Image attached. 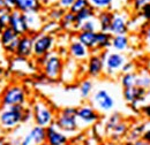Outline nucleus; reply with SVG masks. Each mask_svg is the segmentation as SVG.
Returning <instances> with one entry per match:
<instances>
[{
	"label": "nucleus",
	"mask_w": 150,
	"mask_h": 145,
	"mask_svg": "<svg viewBox=\"0 0 150 145\" xmlns=\"http://www.w3.org/2000/svg\"><path fill=\"white\" fill-rule=\"evenodd\" d=\"M8 27L12 28L19 36L23 35H29L27 22H25V16L23 13H21L16 9H13L9 14V23Z\"/></svg>",
	"instance_id": "obj_13"
},
{
	"label": "nucleus",
	"mask_w": 150,
	"mask_h": 145,
	"mask_svg": "<svg viewBox=\"0 0 150 145\" xmlns=\"http://www.w3.org/2000/svg\"><path fill=\"white\" fill-rule=\"evenodd\" d=\"M136 87L142 88L144 90L150 89V74L142 72L141 74H137V80H136Z\"/></svg>",
	"instance_id": "obj_33"
},
{
	"label": "nucleus",
	"mask_w": 150,
	"mask_h": 145,
	"mask_svg": "<svg viewBox=\"0 0 150 145\" xmlns=\"http://www.w3.org/2000/svg\"><path fill=\"white\" fill-rule=\"evenodd\" d=\"M104 72V56L103 52L91 53L87 60V74L91 78H98Z\"/></svg>",
	"instance_id": "obj_12"
},
{
	"label": "nucleus",
	"mask_w": 150,
	"mask_h": 145,
	"mask_svg": "<svg viewBox=\"0 0 150 145\" xmlns=\"http://www.w3.org/2000/svg\"><path fill=\"white\" fill-rule=\"evenodd\" d=\"M46 142V128L33 126L23 136H21L20 145H40Z\"/></svg>",
	"instance_id": "obj_10"
},
{
	"label": "nucleus",
	"mask_w": 150,
	"mask_h": 145,
	"mask_svg": "<svg viewBox=\"0 0 150 145\" xmlns=\"http://www.w3.org/2000/svg\"><path fill=\"white\" fill-rule=\"evenodd\" d=\"M79 31H89V32H97L99 31V23L97 18H90L86 22H83L80 25V30Z\"/></svg>",
	"instance_id": "obj_30"
},
{
	"label": "nucleus",
	"mask_w": 150,
	"mask_h": 145,
	"mask_svg": "<svg viewBox=\"0 0 150 145\" xmlns=\"http://www.w3.org/2000/svg\"><path fill=\"white\" fill-rule=\"evenodd\" d=\"M144 42H146V45L147 47L150 49V23L148 24L146 31H144Z\"/></svg>",
	"instance_id": "obj_41"
},
{
	"label": "nucleus",
	"mask_w": 150,
	"mask_h": 145,
	"mask_svg": "<svg viewBox=\"0 0 150 145\" xmlns=\"http://www.w3.org/2000/svg\"><path fill=\"white\" fill-rule=\"evenodd\" d=\"M136 80H137V72H122L120 77V84L122 89H129L133 87H136Z\"/></svg>",
	"instance_id": "obj_28"
},
{
	"label": "nucleus",
	"mask_w": 150,
	"mask_h": 145,
	"mask_svg": "<svg viewBox=\"0 0 150 145\" xmlns=\"http://www.w3.org/2000/svg\"><path fill=\"white\" fill-rule=\"evenodd\" d=\"M100 118V113L91 104H84L76 107V119L80 127H89L96 123Z\"/></svg>",
	"instance_id": "obj_9"
},
{
	"label": "nucleus",
	"mask_w": 150,
	"mask_h": 145,
	"mask_svg": "<svg viewBox=\"0 0 150 145\" xmlns=\"http://www.w3.org/2000/svg\"><path fill=\"white\" fill-rule=\"evenodd\" d=\"M58 1H59V0H49L50 5H57V4H58Z\"/></svg>",
	"instance_id": "obj_48"
},
{
	"label": "nucleus",
	"mask_w": 150,
	"mask_h": 145,
	"mask_svg": "<svg viewBox=\"0 0 150 145\" xmlns=\"http://www.w3.org/2000/svg\"><path fill=\"white\" fill-rule=\"evenodd\" d=\"M43 6L38 0H15V9L23 14L39 13Z\"/></svg>",
	"instance_id": "obj_20"
},
{
	"label": "nucleus",
	"mask_w": 150,
	"mask_h": 145,
	"mask_svg": "<svg viewBox=\"0 0 150 145\" xmlns=\"http://www.w3.org/2000/svg\"><path fill=\"white\" fill-rule=\"evenodd\" d=\"M96 15H97V12L95 11L91 6H88L84 9H82L81 12H79L77 14H75V16H76V27H75V30H77V29L80 30V25L83 22H86V21H88L90 18H96Z\"/></svg>",
	"instance_id": "obj_25"
},
{
	"label": "nucleus",
	"mask_w": 150,
	"mask_h": 145,
	"mask_svg": "<svg viewBox=\"0 0 150 145\" xmlns=\"http://www.w3.org/2000/svg\"><path fill=\"white\" fill-rule=\"evenodd\" d=\"M60 27L62 29H66V30L75 29V27H76V16H75L74 13L67 11L65 13L62 20L60 21Z\"/></svg>",
	"instance_id": "obj_29"
},
{
	"label": "nucleus",
	"mask_w": 150,
	"mask_h": 145,
	"mask_svg": "<svg viewBox=\"0 0 150 145\" xmlns=\"http://www.w3.org/2000/svg\"><path fill=\"white\" fill-rule=\"evenodd\" d=\"M140 14H141V16L143 18V20L148 21V22L150 23V2L149 4H147L146 6H143V7L141 8Z\"/></svg>",
	"instance_id": "obj_37"
},
{
	"label": "nucleus",
	"mask_w": 150,
	"mask_h": 145,
	"mask_svg": "<svg viewBox=\"0 0 150 145\" xmlns=\"http://www.w3.org/2000/svg\"><path fill=\"white\" fill-rule=\"evenodd\" d=\"M42 60L43 74L49 80H58L64 70V60L56 52H51L44 58H39Z\"/></svg>",
	"instance_id": "obj_5"
},
{
	"label": "nucleus",
	"mask_w": 150,
	"mask_h": 145,
	"mask_svg": "<svg viewBox=\"0 0 150 145\" xmlns=\"http://www.w3.org/2000/svg\"><path fill=\"white\" fill-rule=\"evenodd\" d=\"M134 72V63L131 62V61H127L124 65V67L121 69V72Z\"/></svg>",
	"instance_id": "obj_40"
},
{
	"label": "nucleus",
	"mask_w": 150,
	"mask_h": 145,
	"mask_svg": "<svg viewBox=\"0 0 150 145\" xmlns=\"http://www.w3.org/2000/svg\"><path fill=\"white\" fill-rule=\"evenodd\" d=\"M2 91H4V89H2V87L0 85V96H1V93H2Z\"/></svg>",
	"instance_id": "obj_50"
},
{
	"label": "nucleus",
	"mask_w": 150,
	"mask_h": 145,
	"mask_svg": "<svg viewBox=\"0 0 150 145\" xmlns=\"http://www.w3.org/2000/svg\"><path fill=\"white\" fill-rule=\"evenodd\" d=\"M144 131H146V123H139V125L131 128V130L127 132V136H126L127 143L129 144L136 139L142 138V135L144 134Z\"/></svg>",
	"instance_id": "obj_26"
},
{
	"label": "nucleus",
	"mask_w": 150,
	"mask_h": 145,
	"mask_svg": "<svg viewBox=\"0 0 150 145\" xmlns=\"http://www.w3.org/2000/svg\"><path fill=\"white\" fill-rule=\"evenodd\" d=\"M94 92V83L90 78L83 80L79 85V93L82 99H88Z\"/></svg>",
	"instance_id": "obj_27"
},
{
	"label": "nucleus",
	"mask_w": 150,
	"mask_h": 145,
	"mask_svg": "<svg viewBox=\"0 0 150 145\" xmlns=\"http://www.w3.org/2000/svg\"><path fill=\"white\" fill-rule=\"evenodd\" d=\"M15 55L20 59H29L34 55V36L23 35L20 37Z\"/></svg>",
	"instance_id": "obj_15"
},
{
	"label": "nucleus",
	"mask_w": 150,
	"mask_h": 145,
	"mask_svg": "<svg viewBox=\"0 0 150 145\" xmlns=\"http://www.w3.org/2000/svg\"><path fill=\"white\" fill-rule=\"evenodd\" d=\"M24 16H25V22H27L29 35L35 36L38 32L42 31L44 23H43V18L39 15V13H27V14H24Z\"/></svg>",
	"instance_id": "obj_19"
},
{
	"label": "nucleus",
	"mask_w": 150,
	"mask_h": 145,
	"mask_svg": "<svg viewBox=\"0 0 150 145\" xmlns=\"http://www.w3.org/2000/svg\"><path fill=\"white\" fill-rule=\"evenodd\" d=\"M76 39L83 44L91 53H96L97 46V32H89V31H79L76 35Z\"/></svg>",
	"instance_id": "obj_21"
},
{
	"label": "nucleus",
	"mask_w": 150,
	"mask_h": 145,
	"mask_svg": "<svg viewBox=\"0 0 150 145\" xmlns=\"http://www.w3.org/2000/svg\"><path fill=\"white\" fill-rule=\"evenodd\" d=\"M127 132H128V125H127L125 121H121L120 123H118V125L110 131V135H111L112 137H115V138H121V137H124L125 135H127Z\"/></svg>",
	"instance_id": "obj_32"
},
{
	"label": "nucleus",
	"mask_w": 150,
	"mask_h": 145,
	"mask_svg": "<svg viewBox=\"0 0 150 145\" xmlns=\"http://www.w3.org/2000/svg\"><path fill=\"white\" fill-rule=\"evenodd\" d=\"M24 105L11 107H1L0 109V127L4 130H13L23 122Z\"/></svg>",
	"instance_id": "obj_2"
},
{
	"label": "nucleus",
	"mask_w": 150,
	"mask_h": 145,
	"mask_svg": "<svg viewBox=\"0 0 150 145\" xmlns=\"http://www.w3.org/2000/svg\"><path fill=\"white\" fill-rule=\"evenodd\" d=\"M67 11H65L64 8H61V7H59L58 5H57V7H52L51 9H50V12H49V18L51 21H54V22H60L62 18H64V15H65V13H66Z\"/></svg>",
	"instance_id": "obj_34"
},
{
	"label": "nucleus",
	"mask_w": 150,
	"mask_h": 145,
	"mask_svg": "<svg viewBox=\"0 0 150 145\" xmlns=\"http://www.w3.org/2000/svg\"><path fill=\"white\" fill-rule=\"evenodd\" d=\"M104 56V72L109 76H115L119 72H121L124 65L127 62V58L124 53L119 52H108L103 51Z\"/></svg>",
	"instance_id": "obj_7"
},
{
	"label": "nucleus",
	"mask_w": 150,
	"mask_h": 145,
	"mask_svg": "<svg viewBox=\"0 0 150 145\" xmlns=\"http://www.w3.org/2000/svg\"><path fill=\"white\" fill-rule=\"evenodd\" d=\"M56 127L67 135L76 134L80 130V125L76 119V107H65L56 115Z\"/></svg>",
	"instance_id": "obj_1"
},
{
	"label": "nucleus",
	"mask_w": 150,
	"mask_h": 145,
	"mask_svg": "<svg viewBox=\"0 0 150 145\" xmlns=\"http://www.w3.org/2000/svg\"><path fill=\"white\" fill-rule=\"evenodd\" d=\"M149 2H150V0H133V7H134L135 11L140 12L141 8H142L143 6H146L147 4H149Z\"/></svg>",
	"instance_id": "obj_39"
},
{
	"label": "nucleus",
	"mask_w": 150,
	"mask_h": 145,
	"mask_svg": "<svg viewBox=\"0 0 150 145\" xmlns=\"http://www.w3.org/2000/svg\"><path fill=\"white\" fill-rule=\"evenodd\" d=\"M131 47V40L127 35H117L112 36V42H111V49L114 52L124 53L127 52Z\"/></svg>",
	"instance_id": "obj_22"
},
{
	"label": "nucleus",
	"mask_w": 150,
	"mask_h": 145,
	"mask_svg": "<svg viewBox=\"0 0 150 145\" xmlns=\"http://www.w3.org/2000/svg\"><path fill=\"white\" fill-rule=\"evenodd\" d=\"M46 142L50 145H64L69 143V137L67 134L59 130L53 123L46 128Z\"/></svg>",
	"instance_id": "obj_17"
},
{
	"label": "nucleus",
	"mask_w": 150,
	"mask_h": 145,
	"mask_svg": "<svg viewBox=\"0 0 150 145\" xmlns=\"http://www.w3.org/2000/svg\"><path fill=\"white\" fill-rule=\"evenodd\" d=\"M20 37L12 28L7 27L0 32V42L4 51L7 54H15L18 45L20 42Z\"/></svg>",
	"instance_id": "obj_11"
},
{
	"label": "nucleus",
	"mask_w": 150,
	"mask_h": 145,
	"mask_svg": "<svg viewBox=\"0 0 150 145\" xmlns=\"http://www.w3.org/2000/svg\"><path fill=\"white\" fill-rule=\"evenodd\" d=\"M88 6H90L88 0H76L74 4L72 5V7L69 8V12H72L74 14H77L79 12H81L82 9H84Z\"/></svg>",
	"instance_id": "obj_36"
},
{
	"label": "nucleus",
	"mask_w": 150,
	"mask_h": 145,
	"mask_svg": "<svg viewBox=\"0 0 150 145\" xmlns=\"http://www.w3.org/2000/svg\"><path fill=\"white\" fill-rule=\"evenodd\" d=\"M0 145H11V143L6 141L5 138H0Z\"/></svg>",
	"instance_id": "obj_47"
},
{
	"label": "nucleus",
	"mask_w": 150,
	"mask_h": 145,
	"mask_svg": "<svg viewBox=\"0 0 150 145\" xmlns=\"http://www.w3.org/2000/svg\"><path fill=\"white\" fill-rule=\"evenodd\" d=\"M113 14L110 9L108 11H102V12H98L96 18L98 20V23H99V31H103V32H110V28H111V23H112L113 20Z\"/></svg>",
	"instance_id": "obj_23"
},
{
	"label": "nucleus",
	"mask_w": 150,
	"mask_h": 145,
	"mask_svg": "<svg viewBox=\"0 0 150 145\" xmlns=\"http://www.w3.org/2000/svg\"><path fill=\"white\" fill-rule=\"evenodd\" d=\"M111 42H112V35L110 32H103L97 31V46H96V53L108 51L111 49Z\"/></svg>",
	"instance_id": "obj_24"
},
{
	"label": "nucleus",
	"mask_w": 150,
	"mask_h": 145,
	"mask_svg": "<svg viewBox=\"0 0 150 145\" xmlns=\"http://www.w3.org/2000/svg\"><path fill=\"white\" fill-rule=\"evenodd\" d=\"M64 145H73V144H71V143H67V144H64Z\"/></svg>",
	"instance_id": "obj_52"
},
{
	"label": "nucleus",
	"mask_w": 150,
	"mask_h": 145,
	"mask_svg": "<svg viewBox=\"0 0 150 145\" xmlns=\"http://www.w3.org/2000/svg\"><path fill=\"white\" fill-rule=\"evenodd\" d=\"M33 119L36 126L47 128L54 123L56 114L46 103L39 100L36 101L33 106Z\"/></svg>",
	"instance_id": "obj_6"
},
{
	"label": "nucleus",
	"mask_w": 150,
	"mask_h": 145,
	"mask_svg": "<svg viewBox=\"0 0 150 145\" xmlns=\"http://www.w3.org/2000/svg\"><path fill=\"white\" fill-rule=\"evenodd\" d=\"M5 2L9 9H15V0H5Z\"/></svg>",
	"instance_id": "obj_45"
},
{
	"label": "nucleus",
	"mask_w": 150,
	"mask_h": 145,
	"mask_svg": "<svg viewBox=\"0 0 150 145\" xmlns=\"http://www.w3.org/2000/svg\"><path fill=\"white\" fill-rule=\"evenodd\" d=\"M56 44V39L53 35L46 32H38L34 36V56L37 59L44 58L53 50Z\"/></svg>",
	"instance_id": "obj_8"
},
{
	"label": "nucleus",
	"mask_w": 150,
	"mask_h": 145,
	"mask_svg": "<svg viewBox=\"0 0 150 145\" xmlns=\"http://www.w3.org/2000/svg\"><path fill=\"white\" fill-rule=\"evenodd\" d=\"M2 75H4V69H2L1 67H0V77H1Z\"/></svg>",
	"instance_id": "obj_49"
},
{
	"label": "nucleus",
	"mask_w": 150,
	"mask_h": 145,
	"mask_svg": "<svg viewBox=\"0 0 150 145\" xmlns=\"http://www.w3.org/2000/svg\"><path fill=\"white\" fill-rule=\"evenodd\" d=\"M147 90L139 88V87H133L129 89H124L122 90V97L126 103H128L133 107H136L137 104L142 103L146 99Z\"/></svg>",
	"instance_id": "obj_16"
},
{
	"label": "nucleus",
	"mask_w": 150,
	"mask_h": 145,
	"mask_svg": "<svg viewBox=\"0 0 150 145\" xmlns=\"http://www.w3.org/2000/svg\"><path fill=\"white\" fill-rule=\"evenodd\" d=\"M121 121H122V118H121V115H120L119 113H112V114L109 116V119L106 120V123H105L106 130L110 132L113 128L115 127L118 123H120Z\"/></svg>",
	"instance_id": "obj_35"
},
{
	"label": "nucleus",
	"mask_w": 150,
	"mask_h": 145,
	"mask_svg": "<svg viewBox=\"0 0 150 145\" xmlns=\"http://www.w3.org/2000/svg\"><path fill=\"white\" fill-rule=\"evenodd\" d=\"M90 103L100 114H108L112 112L115 106L114 97L108 89L99 88L95 90L90 97Z\"/></svg>",
	"instance_id": "obj_4"
},
{
	"label": "nucleus",
	"mask_w": 150,
	"mask_h": 145,
	"mask_svg": "<svg viewBox=\"0 0 150 145\" xmlns=\"http://www.w3.org/2000/svg\"><path fill=\"white\" fill-rule=\"evenodd\" d=\"M0 47H2V46H1V42H0Z\"/></svg>",
	"instance_id": "obj_53"
},
{
	"label": "nucleus",
	"mask_w": 150,
	"mask_h": 145,
	"mask_svg": "<svg viewBox=\"0 0 150 145\" xmlns=\"http://www.w3.org/2000/svg\"><path fill=\"white\" fill-rule=\"evenodd\" d=\"M39 2H40V5L44 7V6H50V2H49V0H38Z\"/></svg>",
	"instance_id": "obj_46"
},
{
	"label": "nucleus",
	"mask_w": 150,
	"mask_h": 145,
	"mask_svg": "<svg viewBox=\"0 0 150 145\" xmlns=\"http://www.w3.org/2000/svg\"><path fill=\"white\" fill-rule=\"evenodd\" d=\"M128 145H149L146 141H143L142 138H140V139H136V141H134V142H132L129 143Z\"/></svg>",
	"instance_id": "obj_43"
},
{
	"label": "nucleus",
	"mask_w": 150,
	"mask_h": 145,
	"mask_svg": "<svg viewBox=\"0 0 150 145\" xmlns=\"http://www.w3.org/2000/svg\"><path fill=\"white\" fill-rule=\"evenodd\" d=\"M129 31V22L125 13H114L110 28V34L112 36L127 35Z\"/></svg>",
	"instance_id": "obj_14"
},
{
	"label": "nucleus",
	"mask_w": 150,
	"mask_h": 145,
	"mask_svg": "<svg viewBox=\"0 0 150 145\" xmlns=\"http://www.w3.org/2000/svg\"><path fill=\"white\" fill-rule=\"evenodd\" d=\"M142 139L146 141V142L150 145V129H146L144 134L142 135Z\"/></svg>",
	"instance_id": "obj_42"
},
{
	"label": "nucleus",
	"mask_w": 150,
	"mask_h": 145,
	"mask_svg": "<svg viewBox=\"0 0 150 145\" xmlns=\"http://www.w3.org/2000/svg\"><path fill=\"white\" fill-rule=\"evenodd\" d=\"M40 145H50V144H49L47 142H45V143H43V144H40Z\"/></svg>",
	"instance_id": "obj_51"
},
{
	"label": "nucleus",
	"mask_w": 150,
	"mask_h": 145,
	"mask_svg": "<svg viewBox=\"0 0 150 145\" xmlns=\"http://www.w3.org/2000/svg\"><path fill=\"white\" fill-rule=\"evenodd\" d=\"M89 5L94 8L96 12H102V11H108L112 6L113 0H88Z\"/></svg>",
	"instance_id": "obj_31"
},
{
	"label": "nucleus",
	"mask_w": 150,
	"mask_h": 145,
	"mask_svg": "<svg viewBox=\"0 0 150 145\" xmlns=\"http://www.w3.org/2000/svg\"><path fill=\"white\" fill-rule=\"evenodd\" d=\"M0 109H1V104H0Z\"/></svg>",
	"instance_id": "obj_54"
},
{
	"label": "nucleus",
	"mask_w": 150,
	"mask_h": 145,
	"mask_svg": "<svg viewBox=\"0 0 150 145\" xmlns=\"http://www.w3.org/2000/svg\"><path fill=\"white\" fill-rule=\"evenodd\" d=\"M76 0H59L58 1V6L59 7H61V8H64L65 11H69V8L72 7V5L74 4Z\"/></svg>",
	"instance_id": "obj_38"
},
{
	"label": "nucleus",
	"mask_w": 150,
	"mask_h": 145,
	"mask_svg": "<svg viewBox=\"0 0 150 145\" xmlns=\"http://www.w3.org/2000/svg\"><path fill=\"white\" fill-rule=\"evenodd\" d=\"M68 52L73 59L79 60V61L88 60L89 56L91 55V51L88 50L83 44H81L76 38L71 42V44L68 46Z\"/></svg>",
	"instance_id": "obj_18"
},
{
	"label": "nucleus",
	"mask_w": 150,
	"mask_h": 145,
	"mask_svg": "<svg viewBox=\"0 0 150 145\" xmlns=\"http://www.w3.org/2000/svg\"><path fill=\"white\" fill-rule=\"evenodd\" d=\"M25 103H27V91L20 84H9L4 89L0 96L1 107L24 105Z\"/></svg>",
	"instance_id": "obj_3"
},
{
	"label": "nucleus",
	"mask_w": 150,
	"mask_h": 145,
	"mask_svg": "<svg viewBox=\"0 0 150 145\" xmlns=\"http://www.w3.org/2000/svg\"><path fill=\"white\" fill-rule=\"evenodd\" d=\"M141 111H142V113L147 116V118H149L150 119V105H147V106H143L142 108H141Z\"/></svg>",
	"instance_id": "obj_44"
}]
</instances>
